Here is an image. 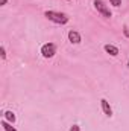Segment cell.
Returning <instances> with one entry per match:
<instances>
[{
	"instance_id": "6da1fadb",
	"label": "cell",
	"mask_w": 129,
	"mask_h": 131,
	"mask_svg": "<svg viewBox=\"0 0 129 131\" xmlns=\"http://www.w3.org/2000/svg\"><path fill=\"white\" fill-rule=\"evenodd\" d=\"M44 15H46L47 20H50V21H53V23H56V25H65V23L68 21V17H67V14H64V12H58V11H46Z\"/></svg>"
},
{
	"instance_id": "7a4b0ae2",
	"label": "cell",
	"mask_w": 129,
	"mask_h": 131,
	"mask_svg": "<svg viewBox=\"0 0 129 131\" xmlns=\"http://www.w3.org/2000/svg\"><path fill=\"white\" fill-rule=\"evenodd\" d=\"M56 53V44L55 43H46L41 47V55L44 58H53Z\"/></svg>"
},
{
	"instance_id": "3957f363",
	"label": "cell",
	"mask_w": 129,
	"mask_h": 131,
	"mask_svg": "<svg viewBox=\"0 0 129 131\" xmlns=\"http://www.w3.org/2000/svg\"><path fill=\"white\" fill-rule=\"evenodd\" d=\"M94 8H96L97 11L103 15V17H106V18H109L111 17V11H109V8L102 2V0H94Z\"/></svg>"
},
{
	"instance_id": "277c9868",
	"label": "cell",
	"mask_w": 129,
	"mask_h": 131,
	"mask_svg": "<svg viewBox=\"0 0 129 131\" xmlns=\"http://www.w3.org/2000/svg\"><path fill=\"white\" fill-rule=\"evenodd\" d=\"M68 41L71 43V44H79L81 41H82V37H81V34L76 32V31H68Z\"/></svg>"
},
{
	"instance_id": "5b68a950",
	"label": "cell",
	"mask_w": 129,
	"mask_h": 131,
	"mask_svg": "<svg viewBox=\"0 0 129 131\" xmlns=\"http://www.w3.org/2000/svg\"><path fill=\"white\" fill-rule=\"evenodd\" d=\"M100 105H102V110H103V113H105L108 117H111V116H112V108H111L109 102H108L106 99H100Z\"/></svg>"
},
{
	"instance_id": "8992f818",
	"label": "cell",
	"mask_w": 129,
	"mask_h": 131,
	"mask_svg": "<svg viewBox=\"0 0 129 131\" xmlns=\"http://www.w3.org/2000/svg\"><path fill=\"white\" fill-rule=\"evenodd\" d=\"M105 52L106 53H109L111 57H117L119 55V47H115V46H112V44H105Z\"/></svg>"
},
{
	"instance_id": "52a82bcc",
	"label": "cell",
	"mask_w": 129,
	"mask_h": 131,
	"mask_svg": "<svg viewBox=\"0 0 129 131\" xmlns=\"http://www.w3.org/2000/svg\"><path fill=\"white\" fill-rule=\"evenodd\" d=\"M5 121H8L9 124H14L15 122V114L12 111H5Z\"/></svg>"
},
{
	"instance_id": "ba28073f",
	"label": "cell",
	"mask_w": 129,
	"mask_h": 131,
	"mask_svg": "<svg viewBox=\"0 0 129 131\" xmlns=\"http://www.w3.org/2000/svg\"><path fill=\"white\" fill-rule=\"evenodd\" d=\"M2 127L5 128V131H17L11 124H9V122H8V121H2Z\"/></svg>"
},
{
	"instance_id": "9c48e42d",
	"label": "cell",
	"mask_w": 129,
	"mask_h": 131,
	"mask_svg": "<svg viewBox=\"0 0 129 131\" xmlns=\"http://www.w3.org/2000/svg\"><path fill=\"white\" fill-rule=\"evenodd\" d=\"M109 5H112V6H120L122 5V0H109Z\"/></svg>"
},
{
	"instance_id": "30bf717a",
	"label": "cell",
	"mask_w": 129,
	"mask_h": 131,
	"mask_svg": "<svg viewBox=\"0 0 129 131\" xmlns=\"http://www.w3.org/2000/svg\"><path fill=\"white\" fill-rule=\"evenodd\" d=\"M0 53H2V58L5 60V58H6V50H5V47H3V46L0 47Z\"/></svg>"
},
{
	"instance_id": "8fae6325",
	"label": "cell",
	"mask_w": 129,
	"mask_h": 131,
	"mask_svg": "<svg viewBox=\"0 0 129 131\" xmlns=\"http://www.w3.org/2000/svg\"><path fill=\"white\" fill-rule=\"evenodd\" d=\"M70 131H79V125H73V127L70 128Z\"/></svg>"
},
{
	"instance_id": "7c38bea8",
	"label": "cell",
	"mask_w": 129,
	"mask_h": 131,
	"mask_svg": "<svg viewBox=\"0 0 129 131\" xmlns=\"http://www.w3.org/2000/svg\"><path fill=\"white\" fill-rule=\"evenodd\" d=\"M6 3H8V0H0V5H2V6H3V5H6Z\"/></svg>"
}]
</instances>
